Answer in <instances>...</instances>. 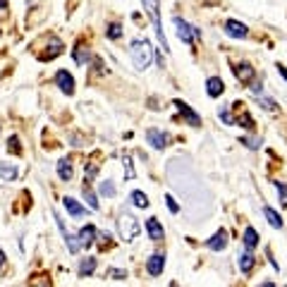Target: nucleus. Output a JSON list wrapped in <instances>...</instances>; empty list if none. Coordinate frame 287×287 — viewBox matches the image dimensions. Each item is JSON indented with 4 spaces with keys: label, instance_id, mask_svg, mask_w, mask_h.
<instances>
[{
    "label": "nucleus",
    "instance_id": "obj_1",
    "mask_svg": "<svg viewBox=\"0 0 287 287\" xmlns=\"http://www.w3.org/2000/svg\"><path fill=\"white\" fill-rule=\"evenodd\" d=\"M129 55H132V62L137 70H146L153 60V48L146 39H134L132 46H129Z\"/></svg>",
    "mask_w": 287,
    "mask_h": 287
},
{
    "label": "nucleus",
    "instance_id": "obj_2",
    "mask_svg": "<svg viewBox=\"0 0 287 287\" xmlns=\"http://www.w3.org/2000/svg\"><path fill=\"white\" fill-rule=\"evenodd\" d=\"M139 230H141L139 220H137L132 213H122V216H120V220H117V232H120V237H122L124 242H134L137 234H139Z\"/></svg>",
    "mask_w": 287,
    "mask_h": 287
},
{
    "label": "nucleus",
    "instance_id": "obj_3",
    "mask_svg": "<svg viewBox=\"0 0 287 287\" xmlns=\"http://www.w3.org/2000/svg\"><path fill=\"white\" fill-rule=\"evenodd\" d=\"M141 3H144V10L148 12L151 22H153L155 34H158V41H161V46H163L165 50H168V39H165L163 24H161V5H158V0H141Z\"/></svg>",
    "mask_w": 287,
    "mask_h": 287
},
{
    "label": "nucleus",
    "instance_id": "obj_4",
    "mask_svg": "<svg viewBox=\"0 0 287 287\" xmlns=\"http://www.w3.org/2000/svg\"><path fill=\"white\" fill-rule=\"evenodd\" d=\"M172 22H175V27H177V39L185 41L187 46H194V41L201 39V29H196V27H192V24H187L185 19H179V17H175Z\"/></svg>",
    "mask_w": 287,
    "mask_h": 287
},
{
    "label": "nucleus",
    "instance_id": "obj_5",
    "mask_svg": "<svg viewBox=\"0 0 287 287\" xmlns=\"http://www.w3.org/2000/svg\"><path fill=\"white\" fill-rule=\"evenodd\" d=\"M225 34L230 36V39H247L249 29H247V24L237 22V19H227L225 22Z\"/></svg>",
    "mask_w": 287,
    "mask_h": 287
},
{
    "label": "nucleus",
    "instance_id": "obj_6",
    "mask_svg": "<svg viewBox=\"0 0 287 287\" xmlns=\"http://www.w3.org/2000/svg\"><path fill=\"white\" fill-rule=\"evenodd\" d=\"M55 84L60 86V91L67 93V96H72V93H74V77H72L67 70H60L58 74H55Z\"/></svg>",
    "mask_w": 287,
    "mask_h": 287
},
{
    "label": "nucleus",
    "instance_id": "obj_7",
    "mask_svg": "<svg viewBox=\"0 0 287 287\" xmlns=\"http://www.w3.org/2000/svg\"><path fill=\"white\" fill-rule=\"evenodd\" d=\"M232 72H234V77L240 79V82H244V84H251L254 77H256V70H254L249 62H240V65H234Z\"/></svg>",
    "mask_w": 287,
    "mask_h": 287
},
{
    "label": "nucleus",
    "instance_id": "obj_8",
    "mask_svg": "<svg viewBox=\"0 0 287 287\" xmlns=\"http://www.w3.org/2000/svg\"><path fill=\"white\" fill-rule=\"evenodd\" d=\"M168 139H170V137H168L165 132H161V129H155V127H151V129L146 132V141L153 148H165L168 146Z\"/></svg>",
    "mask_w": 287,
    "mask_h": 287
},
{
    "label": "nucleus",
    "instance_id": "obj_9",
    "mask_svg": "<svg viewBox=\"0 0 287 287\" xmlns=\"http://www.w3.org/2000/svg\"><path fill=\"white\" fill-rule=\"evenodd\" d=\"M175 106H177L179 115H182V117H185V120H187V124H192V127H199V124H201V117L196 115L194 110L189 108V106H187L185 101H175Z\"/></svg>",
    "mask_w": 287,
    "mask_h": 287
},
{
    "label": "nucleus",
    "instance_id": "obj_10",
    "mask_svg": "<svg viewBox=\"0 0 287 287\" xmlns=\"http://www.w3.org/2000/svg\"><path fill=\"white\" fill-rule=\"evenodd\" d=\"M163 268H165V256L163 254H153V256L146 261V271H148V275H153V278H158V275L163 273Z\"/></svg>",
    "mask_w": 287,
    "mask_h": 287
},
{
    "label": "nucleus",
    "instance_id": "obj_11",
    "mask_svg": "<svg viewBox=\"0 0 287 287\" xmlns=\"http://www.w3.org/2000/svg\"><path fill=\"white\" fill-rule=\"evenodd\" d=\"M206 247L213 249V251H223V249L227 247V232H225V230H218V232L213 234L208 242H206Z\"/></svg>",
    "mask_w": 287,
    "mask_h": 287
},
{
    "label": "nucleus",
    "instance_id": "obj_12",
    "mask_svg": "<svg viewBox=\"0 0 287 287\" xmlns=\"http://www.w3.org/2000/svg\"><path fill=\"white\" fill-rule=\"evenodd\" d=\"M146 230H148V237H151L153 242H161L165 237L163 225L158 223V218H148V220H146Z\"/></svg>",
    "mask_w": 287,
    "mask_h": 287
},
{
    "label": "nucleus",
    "instance_id": "obj_13",
    "mask_svg": "<svg viewBox=\"0 0 287 287\" xmlns=\"http://www.w3.org/2000/svg\"><path fill=\"white\" fill-rule=\"evenodd\" d=\"M206 91H208L211 98H218V96H223V91H225V84H223V79H220V77H211L208 82H206Z\"/></svg>",
    "mask_w": 287,
    "mask_h": 287
},
{
    "label": "nucleus",
    "instance_id": "obj_14",
    "mask_svg": "<svg viewBox=\"0 0 287 287\" xmlns=\"http://www.w3.org/2000/svg\"><path fill=\"white\" fill-rule=\"evenodd\" d=\"M237 264H240V271L244 273V275H249L251 268H254V264H256V258H254V254L247 249L244 254H240V261H237Z\"/></svg>",
    "mask_w": 287,
    "mask_h": 287
},
{
    "label": "nucleus",
    "instance_id": "obj_15",
    "mask_svg": "<svg viewBox=\"0 0 287 287\" xmlns=\"http://www.w3.org/2000/svg\"><path fill=\"white\" fill-rule=\"evenodd\" d=\"M72 175H74V170H72V163H70V161H67V158L58 161V177H60L62 182H70Z\"/></svg>",
    "mask_w": 287,
    "mask_h": 287
},
{
    "label": "nucleus",
    "instance_id": "obj_16",
    "mask_svg": "<svg viewBox=\"0 0 287 287\" xmlns=\"http://www.w3.org/2000/svg\"><path fill=\"white\" fill-rule=\"evenodd\" d=\"M65 208H67V213H70V216H74V218H82L86 213L84 211V206H82V203L77 201V199H72V196H67V199H65Z\"/></svg>",
    "mask_w": 287,
    "mask_h": 287
},
{
    "label": "nucleus",
    "instance_id": "obj_17",
    "mask_svg": "<svg viewBox=\"0 0 287 287\" xmlns=\"http://www.w3.org/2000/svg\"><path fill=\"white\" fill-rule=\"evenodd\" d=\"M93 240H96V227L93 225H86L79 230V242H82V247H91Z\"/></svg>",
    "mask_w": 287,
    "mask_h": 287
},
{
    "label": "nucleus",
    "instance_id": "obj_18",
    "mask_svg": "<svg viewBox=\"0 0 287 287\" xmlns=\"http://www.w3.org/2000/svg\"><path fill=\"white\" fill-rule=\"evenodd\" d=\"M264 216H266V220H268V225L271 227H278V230H282V216L280 213H275L273 208H268V206H264Z\"/></svg>",
    "mask_w": 287,
    "mask_h": 287
},
{
    "label": "nucleus",
    "instance_id": "obj_19",
    "mask_svg": "<svg viewBox=\"0 0 287 287\" xmlns=\"http://www.w3.org/2000/svg\"><path fill=\"white\" fill-rule=\"evenodd\" d=\"M93 271H96V258L93 256L82 258V264H79V278H89Z\"/></svg>",
    "mask_w": 287,
    "mask_h": 287
},
{
    "label": "nucleus",
    "instance_id": "obj_20",
    "mask_svg": "<svg viewBox=\"0 0 287 287\" xmlns=\"http://www.w3.org/2000/svg\"><path fill=\"white\" fill-rule=\"evenodd\" d=\"M242 242H244V247L251 251V249L258 244V232L254 230V227H247V230H244V237H242Z\"/></svg>",
    "mask_w": 287,
    "mask_h": 287
},
{
    "label": "nucleus",
    "instance_id": "obj_21",
    "mask_svg": "<svg viewBox=\"0 0 287 287\" xmlns=\"http://www.w3.org/2000/svg\"><path fill=\"white\" fill-rule=\"evenodd\" d=\"M89 58H91V50H89L84 43H79V46L74 48V60H77V65H86Z\"/></svg>",
    "mask_w": 287,
    "mask_h": 287
},
{
    "label": "nucleus",
    "instance_id": "obj_22",
    "mask_svg": "<svg viewBox=\"0 0 287 287\" xmlns=\"http://www.w3.org/2000/svg\"><path fill=\"white\" fill-rule=\"evenodd\" d=\"M0 177L5 179V182H12L17 177V168L10 163H0Z\"/></svg>",
    "mask_w": 287,
    "mask_h": 287
},
{
    "label": "nucleus",
    "instance_id": "obj_23",
    "mask_svg": "<svg viewBox=\"0 0 287 287\" xmlns=\"http://www.w3.org/2000/svg\"><path fill=\"white\" fill-rule=\"evenodd\" d=\"M129 201L137 206V208H148V196L144 192H132L129 194Z\"/></svg>",
    "mask_w": 287,
    "mask_h": 287
},
{
    "label": "nucleus",
    "instance_id": "obj_24",
    "mask_svg": "<svg viewBox=\"0 0 287 287\" xmlns=\"http://www.w3.org/2000/svg\"><path fill=\"white\" fill-rule=\"evenodd\" d=\"M82 194H84L86 203H89V208L98 211V201H96V194H93V192H91V187H89V182H86V185L82 187Z\"/></svg>",
    "mask_w": 287,
    "mask_h": 287
},
{
    "label": "nucleus",
    "instance_id": "obj_25",
    "mask_svg": "<svg viewBox=\"0 0 287 287\" xmlns=\"http://www.w3.org/2000/svg\"><path fill=\"white\" fill-rule=\"evenodd\" d=\"M98 192H101L103 196H108V199H113V196H115V185H113L110 179H106V182H101V187H98Z\"/></svg>",
    "mask_w": 287,
    "mask_h": 287
},
{
    "label": "nucleus",
    "instance_id": "obj_26",
    "mask_svg": "<svg viewBox=\"0 0 287 287\" xmlns=\"http://www.w3.org/2000/svg\"><path fill=\"white\" fill-rule=\"evenodd\" d=\"M65 244H67V249H70V254H77L79 247H82L79 237H74V234H67V237H65Z\"/></svg>",
    "mask_w": 287,
    "mask_h": 287
},
{
    "label": "nucleus",
    "instance_id": "obj_27",
    "mask_svg": "<svg viewBox=\"0 0 287 287\" xmlns=\"http://www.w3.org/2000/svg\"><path fill=\"white\" fill-rule=\"evenodd\" d=\"M234 124H242L244 129H254V120H251L249 113H240V117H237V122Z\"/></svg>",
    "mask_w": 287,
    "mask_h": 287
},
{
    "label": "nucleus",
    "instance_id": "obj_28",
    "mask_svg": "<svg viewBox=\"0 0 287 287\" xmlns=\"http://www.w3.org/2000/svg\"><path fill=\"white\" fill-rule=\"evenodd\" d=\"M275 189H278V194H280V203L287 206V182H275Z\"/></svg>",
    "mask_w": 287,
    "mask_h": 287
},
{
    "label": "nucleus",
    "instance_id": "obj_29",
    "mask_svg": "<svg viewBox=\"0 0 287 287\" xmlns=\"http://www.w3.org/2000/svg\"><path fill=\"white\" fill-rule=\"evenodd\" d=\"M106 34H108V39H120V36H122V27H120V24H110Z\"/></svg>",
    "mask_w": 287,
    "mask_h": 287
},
{
    "label": "nucleus",
    "instance_id": "obj_30",
    "mask_svg": "<svg viewBox=\"0 0 287 287\" xmlns=\"http://www.w3.org/2000/svg\"><path fill=\"white\" fill-rule=\"evenodd\" d=\"M122 163H124V177L132 179V177H134V168H132V161H129V155H124Z\"/></svg>",
    "mask_w": 287,
    "mask_h": 287
},
{
    "label": "nucleus",
    "instance_id": "obj_31",
    "mask_svg": "<svg viewBox=\"0 0 287 287\" xmlns=\"http://www.w3.org/2000/svg\"><path fill=\"white\" fill-rule=\"evenodd\" d=\"M8 151H12V153H22V148H19V139L17 137H10V141H8Z\"/></svg>",
    "mask_w": 287,
    "mask_h": 287
},
{
    "label": "nucleus",
    "instance_id": "obj_32",
    "mask_svg": "<svg viewBox=\"0 0 287 287\" xmlns=\"http://www.w3.org/2000/svg\"><path fill=\"white\" fill-rule=\"evenodd\" d=\"M220 120H223L225 124H234V122H237V120L232 117V113H230V108H223V110H220Z\"/></svg>",
    "mask_w": 287,
    "mask_h": 287
},
{
    "label": "nucleus",
    "instance_id": "obj_33",
    "mask_svg": "<svg viewBox=\"0 0 287 287\" xmlns=\"http://www.w3.org/2000/svg\"><path fill=\"white\" fill-rule=\"evenodd\" d=\"M108 275H110V278H113V280H124V278H127V273H124V271H120V268H110V271H108Z\"/></svg>",
    "mask_w": 287,
    "mask_h": 287
},
{
    "label": "nucleus",
    "instance_id": "obj_34",
    "mask_svg": "<svg viewBox=\"0 0 287 287\" xmlns=\"http://www.w3.org/2000/svg\"><path fill=\"white\" fill-rule=\"evenodd\" d=\"M261 108L273 113V110H275V101H273V98H261Z\"/></svg>",
    "mask_w": 287,
    "mask_h": 287
},
{
    "label": "nucleus",
    "instance_id": "obj_35",
    "mask_svg": "<svg viewBox=\"0 0 287 287\" xmlns=\"http://www.w3.org/2000/svg\"><path fill=\"white\" fill-rule=\"evenodd\" d=\"M165 201H168V208H170V213H179V206H177V201L172 199L170 194L165 196Z\"/></svg>",
    "mask_w": 287,
    "mask_h": 287
},
{
    "label": "nucleus",
    "instance_id": "obj_36",
    "mask_svg": "<svg viewBox=\"0 0 287 287\" xmlns=\"http://www.w3.org/2000/svg\"><path fill=\"white\" fill-rule=\"evenodd\" d=\"M242 144H247V148H258V146H261V141L251 139V137H244V139H242Z\"/></svg>",
    "mask_w": 287,
    "mask_h": 287
},
{
    "label": "nucleus",
    "instance_id": "obj_37",
    "mask_svg": "<svg viewBox=\"0 0 287 287\" xmlns=\"http://www.w3.org/2000/svg\"><path fill=\"white\" fill-rule=\"evenodd\" d=\"M251 93L254 96H264V86L258 84V82H251Z\"/></svg>",
    "mask_w": 287,
    "mask_h": 287
},
{
    "label": "nucleus",
    "instance_id": "obj_38",
    "mask_svg": "<svg viewBox=\"0 0 287 287\" xmlns=\"http://www.w3.org/2000/svg\"><path fill=\"white\" fill-rule=\"evenodd\" d=\"M29 287H50V282H48V278H41V280H34Z\"/></svg>",
    "mask_w": 287,
    "mask_h": 287
},
{
    "label": "nucleus",
    "instance_id": "obj_39",
    "mask_svg": "<svg viewBox=\"0 0 287 287\" xmlns=\"http://www.w3.org/2000/svg\"><path fill=\"white\" fill-rule=\"evenodd\" d=\"M278 72H280V74H282V77L287 79V67H285V65H278Z\"/></svg>",
    "mask_w": 287,
    "mask_h": 287
},
{
    "label": "nucleus",
    "instance_id": "obj_40",
    "mask_svg": "<svg viewBox=\"0 0 287 287\" xmlns=\"http://www.w3.org/2000/svg\"><path fill=\"white\" fill-rule=\"evenodd\" d=\"M8 8V0H0V10H5Z\"/></svg>",
    "mask_w": 287,
    "mask_h": 287
},
{
    "label": "nucleus",
    "instance_id": "obj_41",
    "mask_svg": "<svg viewBox=\"0 0 287 287\" xmlns=\"http://www.w3.org/2000/svg\"><path fill=\"white\" fill-rule=\"evenodd\" d=\"M3 264H5V254L0 251V268H3Z\"/></svg>",
    "mask_w": 287,
    "mask_h": 287
},
{
    "label": "nucleus",
    "instance_id": "obj_42",
    "mask_svg": "<svg viewBox=\"0 0 287 287\" xmlns=\"http://www.w3.org/2000/svg\"><path fill=\"white\" fill-rule=\"evenodd\" d=\"M261 287H275V285H273V282H264V285H261Z\"/></svg>",
    "mask_w": 287,
    "mask_h": 287
},
{
    "label": "nucleus",
    "instance_id": "obj_43",
    "mask_svg": "<svg viewBox=\"0 0 287 287\" xmlns=\"http://www.w3.org/2000/svg\"><path fill=\"white\" fill-rule=\"evenodd\" d=\"M170 287H177V285H175V282H172V285H170Z\"/></svg>",
    "mask_w": 287,
    "mask_h": 287
}]
</instances>
